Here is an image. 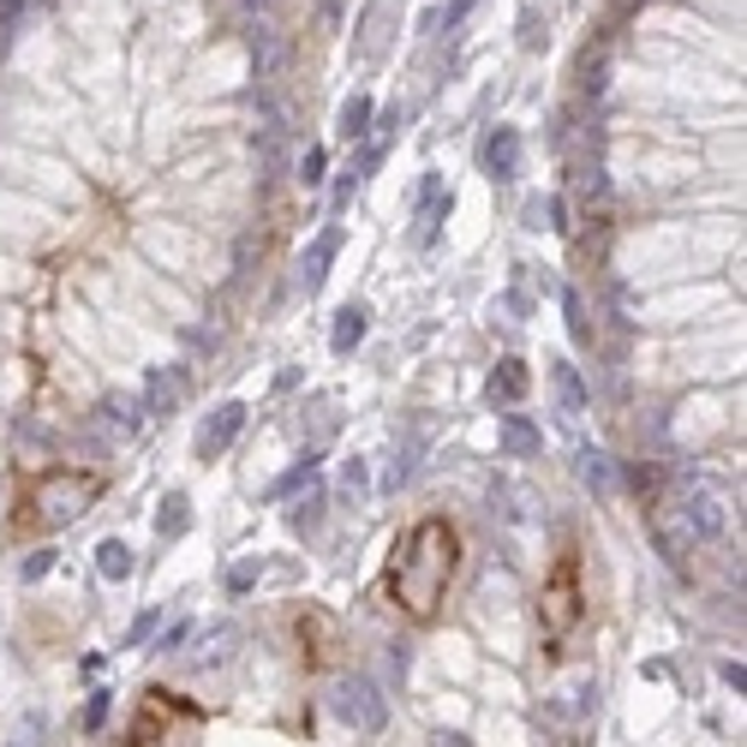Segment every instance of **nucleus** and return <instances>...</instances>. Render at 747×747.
Listing matches in <instances>:
<instances>
[{"mask_svg": "<svg viewBox=\"0 0 747 747\" xmlns=\"http://www.w3.org/2000/svg\"><path fill=\"white\" fill-rule=\"evenodd\" d=\"M455 568H461V533L443 515H431V520L407 526V533L394 538L383 592L407 622H431L436 604H443V592H449V580H455Z\"/></svg>", "mask_w": 747, "mask_h": 747, "instance_id": "f257e3e1", "label": "nucleus"}, {"mask_svg": "<svg viewBox=\"0 0 747 747\" xmlns=\"http://www.w3.org/2000/svg\"><path fill=\"white\" fill-rule=\"evenodd\" d=\"M203 724H210V712L198 699L173 694V687H144L120 747H198Z\"/></svg>", "mask_w": 747, "mask_h": 747, "instance_id": "f03ea898", "label": "nucleus"}, {"mask_svg": "<svg viewBox=\"0 0 747 747\" xmlns=\"http://www.w3.org/2000/svg\"><path fill=\"white\" fill-rule=\"evenodd\" d=\"M102 496V473H84V466H54V473H42L24 485V526H36V533H54V526H72L78 515H91Z\"/></svg>", "mask_w": 747, "mask_h": 747, "instance_id": "7ed1b4c3", "label": "nucleus"}, {"mask_svg": "<svg viewBox=\"0 0 747 747\" xmlns=\"http://www.w3.org/2000/svg\"><path fill=\"white\" fill-rule=\"evenodd\" d=\"M538 628H545V657H568V640L586 628V586L575 556L550 568L545 592H538Z\"/></svg>", "mask_w": 747, "mask_h": 747, "instance_id": "20e7f679", "label": "nucleus"}, {"mask_svg": "<svg viewBox=\"0 0 747 747\" xmlns=\"http://www.w3.org/2000/svg\"><path fill=\"white\" fill-rule=\"evenodd\" d=\"M299 657H305V670H335L341 664V622L329 617V610H317V604H305L299 610Z\"/></svg>", "mask_w": 747, "mask_h": 747, "instance_id": "39448f33", "label": "nucleus"}, {"mask_svg": "<svg viewBox=\"0 0 747 747\" xmlns=\"http://www.w3.org/2000/svg\"><path fill=\"white\" fill-rule=\"evenodd\" d=\"M335 717L354 729H383L389 724V699L383 687H377L371 676H347L341 687H335Z\"/></svg>", "mask_w": 747, "mask_h": 747, "instance_id": "423d86ee", "label": "nucleus"}, {"mask_svg": "<svg viewBox=\"0 0 747 747\" xmlns=\"http://www.w3.org/2000/svg\"><path fill=\"white\" fill-rule=\"evenodd\" d=\"M240 424H245V401H222L210 419H203V431H198V461H215L222 449L240 436Z\"/></svg>", "mask_w": 747, "mask_h": 747, "instance_id": "0eeeda50", "label": "nucleus"}, {"mask_svg": "<svg viewBox=\"0 0 747 747\" xmlns=\"http://www.w3.org/2000/svg\"><path fill=\"white\" fill-rule=\"evenodd\" d=\"M682 515H687V533H694V538H717V533L729 526L724 496H717L712 485H694V491H687V508H682Z\"/></svg>", "mask_w": 747, "mask_h": 747, "instance_id": "6e6552de", "label": "nucleus"}, {"mask_svg": "<svg viewBox=\"0 0 747 747\" xmlns=\"http://www.w3.org/2000/svg\"><path fill=\"white\" fill-rule=\"evenodd\" d=\"M485 173L491 180H515L520 173V131L515 126H496L485 144Z\"/></svg>", "mask_w": 747, "mask_h": 747, "instance_id": "1a4fd4ad", "label": "nucleus"}, {"mask_svg": "<svg viewBox=\"0 0 747 747\" xmlns=\"http://www.w3.org/2000/svg\"><path fill=\"white\" fill-rule=\"evenodd\" d=\"M335 252H341V228H324L312 240V252H305V263H299V282H305V293H317L329 282V263H335Z\"/></svg>", "mask_w": 747, "mask_h": 747, "instance_id": "9d476101", "label": "nucleus"}, {"mask_svg": "<svg viewBox=\"0 0 747 747\" xmlns=\"http://www.w3.org/2000/svg\"><path fill=\"white\" fill-rule=\"evenodd\" d=\"M186 526H192V503L173 491L168 503H162V515H156V538H162V545H173V538H186Z\"/></svg>", "mask_w": 747, "mask_h": 747, "instance_id": "9b49d317", "label": "nucleus"}, {"mask_svg": "<svg viewBox=\"0 0 747 747\" xmlns=\"http://www.w3.org/2000/svg\"><path fill=\"white\" fill-rule=\"evenodd\" d=\"M503 455H508V461L538 455V431H533V424H526L520 413H508V419H503Z\"/></svg>", "mask_w": 747, "mask_h": 747, "instance_id": "f8f14e48", "label": "nucleus"}, {"mask_svg": "<svg viewBox=\"0 0 747 747\" xmlns=\"http://www.w3.org/2000/svg\"><path fill=\"white\" fill-rule=\"evenodd\" d=\"M365 341V312H359V305H347V312L341 317H335V329H329V347H335V354H354V347Z\"/></svg>", "mask_w": 747, "mask_h": 747, "instance_id": "ddd939ff", "label": "nucleus"}, {"mask_svg": "<svg viewBox=\"0 0 747 747\" xmlns=\"http://www.w3.org/2000/svg\"><path fill=\"white\" fill-rule=\"evenodd\" d=\"M436 215H443V180L424 173V186H419V240H431V233H436Z\"/></svg>", "mask_w": 747, "mask_h": 747, "instance_id": "4468645a", "label": "nucleus"}, {"mask_svg": "<svg viewBox=\"0 0 747 747\" xmlns=\"http://www.w3.org/2000/svg\"><path fill=\"white\" fill-rule=\"evenodd\" d=\"M556 401H562V413L568 419H575V413H586V389H580V371H575V365H556Z\"/></svg>", "mask_w": 747, "mask_h": 747, "instance_id": "2eb2a0df", "label": "nucleus"}, {"mask_svg": "<svg viewBox=\"0 0 747 747\" xmlns=\"http://www.w3.org/2000/svg\"><path fill=\"white\" fill-rule=\"evenodd\" d=\"M365 131H371V96H347L341 102V138L359 144Z\"/></svg>", "mask_w": 747, "mask_h": 747, "instance_id": "dca6fc26", "label": "nucleus"}, {"mask_svg": "<svg viewBox=\"0 0 747 747\" xmlns=\"http://www.w3.org/2000/svg\"><path fill=\"white\" fill-rule=\"evenodd\" d=\"M96 575H102V580H126V575H131V550L120 545V538L96 545Z\"/></svg>", "mask_w": 747, "mask_h": 747, "instance_id": "f3484780", "label": "nucleus"}, {"mask_svg": "<svg viewBox=\"0 0 747 747\" xmlns=\"http://www.w3.org/2000/svg\"><path fill=\"white\" fill-rule=\"evenodd\" d=\"M526 394V371H520V359H503V371L491 377V401H520Z\"/></svg>", "mask_w": 747, "mask_h": 747, "instance_id": "a211bd4d", "label": "nucleus"}, {"mask_svg": "<svg viewBox=\"0 0 747 747\" xmlns=\"http://www.w3.org/2000/svg\"><path fill=\"white\" fill-rule=\"evenodd\" d=\"M312 478H317V455H305L299 466H287V473L275 478V485H270V496H293L299 485H312Z\"/></svg>", "mask_w": 747, "mask_h": 747, "instance_id": "6ab92c4d", "label": "nucleus"}, {"mask_svg": "<svg viewBox=\"0 0 747 747\" xmlns=\"http://www.w3.org/2000/svg\"><path fill=\"white\" fill-rule=\"evenodd\" d=\"M317 520H324V491H312L299 508H293V533H317Z\"/></svg>", "mask_w": 747, "mask_h": 747, "instance_id": "aec40b11", "label": "nucleus"}, {"mask_svg": "<svg viewBox=\"0 0 747 747\" xmlns=\"http://www.w3.org/2000/svg\"><path fill=\"white\" fill-rule=\"evenodd\" d=\"M263 575V562H257V556H245V562H233L228 568V592H245V586H252Z\"/></svg>", "mask_w": 747, "mask_h": 747, "instance_id": "412c9836", "label": "nucleus"}, {"mask_svg": "<svg viewBox=\"0 0 747 747\" xmlns=\"http://www.w3.org/2000/svg\"><path fill=\"white\" fill-rule=\"evenodd\" d=\"M324 168H329V156H324V150H305V162H299V180H305V186H317V180H324Z\"/></svg>", "mask_w": 747, "mask_h": 747, "instance_id": "4be33fe9", "label": "nucleus"}, {"mask_svg": "<svg viewBox=\"0 0 747 747\" xmlns=\"http://www.w3.org/2000/svg\"><path fill=\"white\" fill-rule=\"evenodd\" d=\"M586 466H580V473H586V485H598V491H604L610 485V466H604V455H580Z\"/></svg>", "mask_w": 747, "mask_h": 747, "instance_id": "5701e85b", "label": "nucleus"}, {"mask_svg": "<svg viewBox=\"0 0 747 747\" xmlns=\"http://www.w3.org/2000/svg\"><path fill=\"white\" fill-rule=\"evenodd\" d=\"M102 717H108V694H91V706H84V729H96Z\"/></svg>", "mask_w": 747, "mask_h": 747, "instance_id": "b1692460", "label": "nucleus"}, {"mask_svg": "<svg viewBox=\"0 0 747 747\" xmlns=\"http://www.w3.org/2000/svg\"><path fill=\"white\" fill-rule=\"evenodd\" d=\"M150 628H156V610H144V617H138V622H131V634H126V646H138V640H144V634H150Z\"/></svg>", "mask_w": 747, "mask_h": 747, "instance_id": "393cba45", "label": "nucleus"}, {"mask_svg": "<svg viewBox=\"0 0 747 747\" xmlns=\"http://www.w3.org/2000/svg\"><path fill=\"white\" fill-rule=\"evenodd\" d=\"M49 556H54V550H36L31 562H24V575H31V580H36V575H49Z\"/></svg>", "mask_w": 747, "mask_h": 747, "instance_id": "a878e982", "label": "nucleus"}, {"mask_svg": "<svg viewBox=\"0 0 747 747\" xmlns=\"http://www.w3.org/2000/svg\"><path fill=\"white\" fill-rule=\"evenodd\" d=\"M466 7H473V0H449V7H443V24H461Z\"/></svg>", "mask_w": 747, "mask_h": 747, "instance_id": "bb28decb", "label": "nucleus"}, {"mask_svg": "<svg viewBox=\"0 0 747 747\" xmlns=\"http://www.w3.org/2000/svg\"><path fill=\"white\" fill-rule=\"evenodd\" d=\"M19 7H24V0H0V24H7L12 12H19Z\"/></svg>", "mask_w": 747, "mask_h": 747, "instance_id": "cd10ccee", "label": "nucleus"}, {"mask_svg": "<svg viewBox=\"0 0 747 747\" xmlns=\"http://www.w3.org/2000/svg\"><path fill=\"white\" fill-rule=\"evenodd\" d=\"M436 747H466L461 736H436Z\"/></svg>", "mask_w": 747, "mask_h": 747, "instance_id": "c85d7f7f", "label": "nucleus"}]
</instances>
